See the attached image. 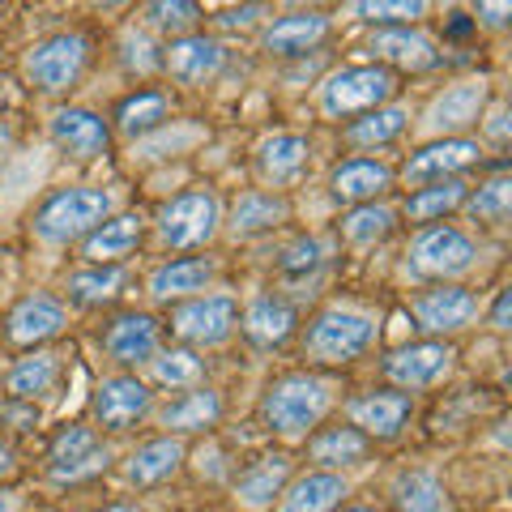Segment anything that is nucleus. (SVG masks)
<instances>
[{
    "mask_svg": "<svg viewBox=\"0 0 512 512\" xmlns=\"http://www.w3.org/2000/svg\"><path fill=\"white\" fill-rule=\"evenodd\" d=\"M111 466V444L99 436V427L90 423H69L56 431L52 448H47V478L60 487L90 483Z\"/></svg>",
    "mask_w": 512,
    "mask_h": 512,
    "instance_id": "nucleus-9",
    "label": "nucleus"
},
{
    "mask_svg": "<svg viewBox=\"0 0 512 512\" xmlns=\"http://www.w3.org/2000/svg\"><path fill=\"white\" fill-rule=\"evenodd\" d=\"M146 367H150V380L158 384V389H171V393H184V389L205 384V363H201V355L192 346L158 350Z\"/></svg>",
    "mask_w": 512,
    "mask_h": 512,
    "instance_id": "nucleus-39",
    "label": "nucleus"
},
{
    "mask_svg": "<svg viewBox=\"0 0 512 512\" xmlns=\"http://www.w3.org/2000/svg\"><path fill=\"white\" fill-rule=\"evenodd\" d=\"M13 470H18V453L0 440V478H13Z\"/></svg>",
    "mask_w": 512,
    "mask_h": 512,
    "instance_id": "nucleus-49",
    "label": "nucleus"
},
{
    "mask_svg": "<svg viewBox=\"0 0 512 512\" xmlns=\"http://www.w3.org/2000/svg\"><path fill=\"white\" fill-rule=\"evenodd\" d=\"M218 274V261L214 256H175V261L167 265H158L150 282H146V291L154 303H184V299H197L205 295V286L214 282Z\"/></svg>",
    "mask_w": 512,
    "mask_h": 512,
    "instance_id": "nucleus-26",
    "label": "nucleus"
},
{
    "mask_svg": "<svg viewBox=\"0 0 512 512\" xmlns=\"http://www.w3.org/2000/svg\"><path fill=\"white\" fill-rule=\"evenodd\" d=\"M146 239V218L141 214H111L103 227H94L77 252H82V265H124L128 256L141 248Z\"/></svg>",
    "mask_w": 512,
    "mask_h": 512,
    "instance_id": "nucleus-27",
    "label": "nucleus"
},
{
    "mask_svg": "<svg viewBox=\"0 0 512 512\" xmlns=\"http://www.w3.org/2000/svg\"><path fill=\"white\" fill-rule=\"evenodd\" d=\"M116 214V192L111 188H94V184H69V188H52L47 197L35 205L30 214V231L39 244L47 248H69L103 227Z\"/></svg>",
    "mask_w": 512,
    "mask_h": 512,
    "instance_id": "nucleus-3",
    "label": "nucleus"
},
{
    "mask_svg": "<svg viewBox=\"0 0 512 512\" xmlns=\"http://www.w3.org/2000/svg\"><path fill=\"white\" fill-rule=\"evenodd\" d=\"M94 423H99V436L111 431V436H124V431L141 427L154 414V389L133 372H116L103 376L99 389H94Z\"/></svg>",
    "mask_w": 512,
    "mask_h": 512,
    "instance_id": "nucleus-11",
    "label": "nucleus"
},
{
    "mask_svg": "<svg viewBox=\"0 0 512 512\" xmlns=\"http://www.w3.org/2000/svg\"><path fill=\"white\" fill-rule=\"evenodd\" d=\"M338 512H384V508H376V504H342Z\"/></svg>",
    "mask_w": 512,
    "mask_h": 512,
    "instance_id": "nucleus-53",
    "label": "nucleus"
},
{
    "mask_svg": "<svg viewBox=\"0 0 512 512\" xmlns=\"http://www.w3.org/2000/svg\"><path fill=\"white\" fill-rule=\"evenodd\" d=\"M406 124H410L406 107H376V111H367V116L350 120L342 128V141L355 150H376V146H389V141L402 137Z\"/></svg>",
    "mask_w": 512,
    "mask_h": 512,
    "instance_id": "nucleus-38",
    "label": "nucleus"
},
{
    "mask_svg": "<svg viewBox=\"0 0 512 512\" xmlns=\"http://www.w3.org/2000/svg\"><path fill=\"white\" fill-rule=\"evenodd\" d=\"M99 512H141L133 500H116V504H107V508H99Z\"/></svg>",
    "mask_w": 512,
    "mask_h": 512,
    "instance_id": "nucleus-52",
    "label": "nucleus"
},
{
    "mask_svg": "<svg viewBox=\"0 0 512 512\" xmlns=\"http://www.w3.org/2000/svg\"><path fill=\"white\" fill-rule=\"evenodd\" d=\"M359 22H372L380 30H393V26H414L427 13L423 0H363V5H350Z\"/></svg>",
    "mask_w": 512,
    "mask_h": 512,
    "instance_id": "nucleus-43",
    "label": "nucleus"
},
{
    "mask_svg": "<svg viewBox=\"0 0 512 512\" xmlns=\"http://www.w3.org/2000/svg\"><path fill=\"white\" fill-rule=\"evenodd\" d=\"M487 99H491V86L483 82V77H466V82H453V86H444L436 99L423 107L419 128H423L431 141L466 137V128L483 124V116H487Z\"/></svg>",
    "mask_w": 512,
    "mask_h": 512,
    "instance_id": "nucleus-12",
    "label": "nucleus"
},
{
    "mask_svg": "<svg viewBox=\"0 0 512 512\" xmlns=\"http://www.w3.org/2000/svg\"><path fill=\"white\" fill-rule=\"evenodd\" d=\"M128 286V269L124 265H82L64 278V291L77 308H103V303H116L120 291Z\"/></svg>",
    "mask_w": 512,
    "mask_h": 512,
    "instance_id": "nucleus-35",
    "label": "nucleus"
},
{
    "mask_svg": "<svg viewBox=\"0 0 512 512\" xmlns=\"http://www.w3.org/2000/svg\"><path fill=\"white\" fill-rule=\"evenodd\" d=\"M508 303H512V295H508V286L500 295H495V303H491V312H487V320H491V329L495 333H508L512 325H508Z\"/></svg>",
    "mask_w": 512,
    "mask_h": 512,
    "instance_id": "nucleus-45",
    "label": "nucleus"
},
{
    "mask_svg": "<svg viewBox=\"0 0 512 512\" xmlns=\"http://www.w3.org/2000/svg\"><path fill=\"white\" fill-rule=\"evenodd\" d=\"M171 333L180 338V346L192 350H205V346H222L231 342V333L239 329V303L235 295H197V299H184L171 308Z\"/></svg>",
    "mask_w": 512,
    "mask_h": 512,
    "instance_id": "nucleus-10",
    "label": "nucleus"
},
{
    "mask_svg": "<svg viewBox=\"0 0 512 512\" xmlns=\"http://www.w3.org/2000/svg\"><path fill=\"white\" fill-rule=\"evenodd\" d=\"M141 22L158 30V35L184 39V35H197L201 5H192V0H154V5L141 9Z\"/></svg>",
    "mask_w": 512,
    "mask_h": 512,
    "instance_id": "nucleus-42",
    "label": "nucleus"
},
{
    "mask_svg": "<svg viewBox=\"0 0 512 512\" xmlns=\"http://www.w3.org/2000/svg\"><path fill=\"white\" fill-rule=\"evenodd\" d=\"M47 133L73 163H94L111 150V124L90 107H56L47 120Z\"/></svg>",
    "mask_w": 512,
    "mask_h": 512,
    "instance_id": "nucleus-19",
    "label": "nucleus"
},
{
    "mask_svg": "<svg viewBox=\"0 0 512 512\" xmlns=\"http://www.w3.org/2000/svg\"><path fill=\"white\" fill-rule=\"evenodd\" d=\"M18 504H22L18 491H13V487H0V512H18Z\"/></svg>",
    "mask_w": 512,
    "mask_h": 512,
    "instance_id": "nucleus-51",
    "label": "nucleus"
},
{
    "mask_svg": "<svg viewBox=\"0 0 512 512\" xmlns=\"http://www.w3.org/2000/svg\"><path fill=\"white\" fill-rule=\"evenodd\" d=\"M329 248L320 244V239H299V244H291L282 252V274H291V278H303V274H312V269H320L329 261L325 256Z\"/></svg>",
    "mask_w": 512,
    "mask_h": 512,
    "instance_id": "nucleus-44",
    "label": "nucleus"
},
{
    "mask_svg": "<svg viewBox=\"0 0 512 512\" xmlns=\"http://www.w3.org/2000/svg\"><path fill=\"white\" fill-rule=\"evenodd\" d=\"M64 376V355H56V350H30V355H22L18 363L9 367L5 376V393L13 397V402H35V397H47L60 384Z\"/></svg>",
    "mask_w": 512,
    "mask_h": 512,
    "instance_id": "nucleus-34",
    "label": "nucleus"
},
{
    "mask_svg": "<svg viewBox=\"0 0 512 512\" xmlns=\"http://www.w3.org/2000/svg\"><path fill=\"white\" fill-rule=\"evenodd\" d=\"M291 478H295L291 453H261V457H252L244 470H235L231 500H235V508H244V512H269Z\"/></svg>",
    "mask_w": 512,
    "mask_h": 512,
    "instance_id": "nucleus-18",
    "label": "nucleus"
},
{
    "mask_svg": "<svg viewBox=\"0 0 512 512\" xmlns=\"http://www.w3.org/2000/svg\"><path fill=\"white\" fill-rule=\"evenodd\" d=\"M239 329L256 350H278L295 338L299 329V312L291 299L282 295H256L244 312H239Z\"/></svg>",
    "mask_w": 512,
    "mask_h": 512,
    "instance_id": "nucleus-25",
    "label": "nucleus"
},
{
    "mask_svg": "<svg viewBox=\"0 0 512 512\" xmlns=\"http://www.w3.org/2000/svg\"><path fill=\"white\" fill-rule=\"evenodd\" d=\"M333 402H338V380L312 367L299 372H282L261 397V419L286 444H303L312 431L329 419Z\"/></svg>",
    "mask_w": 512,
    "mask_h": 512,
    "instance_id": "nucleus-2",
    "label": "nucleus"
},
{
    "mask_svg": "<svg viewBox=\"0 0 512 512\" xmlns=\"http://www.w3.org/2000/svg\"><path fill=\"white\" fill-rule=\"evenodd\" d=\"M470 197V184L461 180H440V184H427V188H414L410 197H406V218L410 222H419V227H431V222H444V214H453L461 210Z\"/></svg>",
    "mask_w": 512,
    "mask_h": 512,
    "instance_id": "nucleus-36",
    "label": "nucleus"
},
{
    "mask_svg": "<svg viewBox=\"0 0 512 512\" xmlns=\"http://www.w3.org/2000/svg\"><path fill=\"white\" fill-rule=\"evenodd\" d=\"M329 30H333V18L325 9H295V13H282V18H274L261 30V47L269 56H282V60L308 56L329 39Z\"/></svg>",
    "mask_w": 512,
    "mask_h": 512,
    "instance_id": "nucleus-22",
    "label": "nucleus"
},
{
    "mask_svg": "<svg viewBox=\"0 0 512 512\" xmlns=\"http://www.w3.org/2000/svg\"><path fill=\"white\" fill-rule=\"evenodd\" d=\"M158 244L175 248V252H197L205 244H214L222 231V201L214 188H188L175 192L171 201L158 205L154 218Z\"/></svg>",
    "mask_w": 512,
    "mask_h": 512,
    "instance_id": "nucleus-4",
    "label": "nucleus"
},
{
    "mask_svg": "<svg viewBox=\"0 0 512 512\" xmlns=\"http://www.w3.org/2000/svg\"><path fill=\"white\" fill-rule=\"evenodd\" d=\"M286 218H291V201H286V192L248 188V192H239V201L231 205V214L222 222H227L231 239H252V235H265V231L282 227Z\"/></svg>",
    "mask_w": 512,
    "mask_h": 512,
    "instance_id": "nucleus-29",
    "label": "nucleus"
},
{
    "mask_svg": "<svg viewBox=\"0 0 512 512\" xmlns=\"http://www.w3.org/2000/svg\"><path fill=\"white\" fill-rule=\"evenodd\" d=\"M99 342L107 350V359L128 372V367H146L163 350V325L150 312H120L103 325Z\"/></svg>",
    "mask_w": 512,
    "mask_h": 512,
    "instance_id": "nucleus-16",
    "label": "nucleus"
},
{
    "mask_svg": "<svg viewBox=\"0 0 512 512\" xmlns=\"http://www.w3.org/2000/svg\"><path fill=\"white\" fill-rule=\"evenodd\" d=\"M69 325V308L52 291H30L5 312V342L22 350H39L43 342H52Z\"/></svg>",
    "mask_w": 512,
    "mask_h": 512,
    "instance_id": "nucleus-15",
    "label": "nucleus"
},
{
    "mask_svg": "<svg viewBox=\"0 0 512 512\" xmlns=\"http://www.w3.org/2000/svg\"><path fill=\"white\" fill-rule=\"evenodd\" d=\"M227 64V47H222L214 35H184V39H171L163 47V69L171 82H180L188 90H197L205 82H214Z\"/></svg>",
    "mask_w": 512,
    "mask_h": 512,
    "instance_id": "nucleus-21",
    "label": "nucleus"
},
{
    "mask_svg": "<svg viewBox=\"0 0 512 512\" xmlns=\"http://www.w3.org/2000/svg\"><path fill=\"white\" fill-rule=\"evenodd\" d=\"M261 5H244V9H227V13H218V26H248L252 18H261Z\"/></svg>",
    "mask_w": 512,
    "mask_h": 512,
    "instance_id": "nucleus-47",
    "label": "nucleus"
},
{
    "mask_svg": "<svg viewBox=\"0 0 512 512\" xmlns=\"http://www.w3.org/2000/svg\"><path fill=\"white\" fill-rule=\"evenodd\" d=\"M303 444H308L312 466L329 470V474H342L346 466H363L367 453H372V440H367L363 431H355L350 423H342V427H316Z\"/></svg>",
    "mask_w": 512,
    "mask_h": 512,
    "instance_id": "nucleus-31",
    "label": "nucleus"
},
{
    "mask_svg": "<svg viewBox=\"0 0 512 512\" xmlns=\"http://www.w3.org/2000/svg\"><path fill=\"white\" fill-rule=\"evenodd\" d=\"M308 163H312V141L299 137V133H278V137L261 141V146H256V158H252L265 192L291 188L299 175L308 171Z\"/></svg>",
    "mask_w": 512,
    "mask_h": 512,
    "instance_id": "nucleus-24",
    "label": "nucleus"
},
{
    "mask_svg": "<svg viewBox=\"0 0 512 512\" xmlns=\"http://www.w3.org/2000/svg\"><path fill=\"white\" fill-rule=\"evenodd\" d=\"M461 210L470 214L474 227H491V231H504L508 227V214H512V180L508 175H495V180L478 184L474 197H466Z\"/></svg>",
    "mask_w": 512,
    "mask_h": 512,
    "instance_id": "nucleus-41",
    "label": "nucleus"
},
{
    "mask_svg": "<svg viewBox=\"0 0 512 512\" xmlns=\"http://www.w3.org/2000/svg\"><path fill=\"white\" fill-rule=\"evenodd\" d=\"M9 150H13V124H9V120H0V163L9 158Z\"/></svg>",
    "mask_w": 512,
    "mask_h": 512,
    "instance_id": "nucleus-50",
    "label": "nucleus"
},
{
    "mask_svg": "<svg viewBox=\"0 0 512 512\" xmlns=\"http://www.w3.org/2000/svg\"><path fill=\"white\" fill-rule=\"evenodd\" d=\"M90 69V39L82 30H56L39 43H30V52L22 60L26 82L39 94H69Z\"/></svg>",
    "mask_w": 512,
    "mask_h": 512,
    "instance_id": "nucleus-7",
    "label": "nucleus"
},
{
    "mask_svg": "<svg viewBox=\"0 0 512 512\" xmlns=\"http://www.w3.org/2000/svg\"><path fill=\"white\" fill-rule=\"evenodd\" d=\"M474 163H483V137H444V141H427V146L414 150L397 175L410 188H427L440 180H457Z\"/></svg>",
    "mask_w": 512,
    "mask_h": 512,
    "instance_id": "nucleus-14",
    "label": "nucleus"
},
{
    "mask_svg": "<svg viewBox=\"0 0 512 512\" xmlns=\"http://www.w3.org/2000/svg\"><path fill=\"white\" fill-rule=\"evenodd\" d=\"M406 265L414 278L457 282L478 265V239L466 227H453V222H431V227L414 231Z\"/></svg>",
    "mask_w": 512,
    "mask_h": 512,
    "instance_id": "nucleus-6",
    "label": "nucleus"
},
{
    "mask_svg": "<svg viewBox=\"0 0 512 512\" xmlns=\"http://www.w3.org/2000/svg\"><path fill=\"white\" fill-rule=\"evenodd\" d=\"M389 500L393 512H448V491L427 470H402L389 483Z\"/></svg>",
    "mask_w": 512,
    "mask_h": 512,
    "instance_id": "nucleus-37",
    "label": "nucleus"
},
{
    "mask_svg": "<svg viewBox=\"0 0 512 512\" xmlns=\"http://www.w3.org/2000/svg\"><path fill=\"white\" fill-rule=\"evenodd\" d=\"M508 13H512V5H478L474 26H478V22H487V26H504V22H508Z\"/></svg>",
    "mask_w": 512,
    "mask_h": 512,
    "instance_id": "nucleus-48",
    "label": "nucleus"
},
{
    "mask_svg": "<svg viewBox=\"0 0 512 512\" xmlns=\"http://www.w3.org/2000/svg\"><path fill=\"white\" fill-rule=\"evenodd\" d=\"M393 184H397V167L389 158H372V154L342 158L329 175V192H333V201H342V205H372Z\"/></svg>",
    "mask_w": 512,
    "mask_h": 512,
    "instance_id": "nucleus-20",
    "label": "nucleus"
},
{
    "mask_svg": "<svg viewBox=\"0 0 512 512\" xmlns=\"http://www.w3.org/2000/svg\"><path fill=\"white\" fill-rule=\"evenodd\" d=\"M457 367V346L444 338H423V342H406L389 350L380 359V376L393 384L397 393H427L453 376Z\"/></svg>",
    "mask_w": 512,
    "mask_h": 512,
    "instance_id": "nucleus-8",
    "label": "nucleus"
},
{
    "mask_svg": "<svg viewBox=\"0 0 512 512\" xmlns=\"http://www.w3.org/2000/svg\"><path fill=\"white\" fill-rule=\"evenodd\" d=\"M222 419V397L210 389V384H197V389L175 393L171 402L158 410V427L163 436H188V431H210Z\"/></svg>",
    "mask_w": 512,
    "mask_h": 512,
    "instance_id": "nucleus-28",
    "label": "nucleus"
},
{
    "mask_svg": "<svg viewBox=\"0 0 512 512\" xmlns=\"http://www.w3.org/2000/svg\"><path fill=\"white\" fill-rule=\"evenodd\" d=\"M397 94V73L384 64H346L333 69L316 90V103L329 120H346V116H367L376 107H389Z\"/></svg>",
    "mask_w": 512,
    "mask_h": 512,
    "instance_id": "nucleus-5",
    "label": "nucleus"
},
{
    "mask_svg": "<svg viewBox=\"0 0 512 512\" xmlns=\"http://www.w3.org/2000/svg\"><path fill=\"white\" fill-rule=\"evenodd\" d=\"M478 312H483L478 308V295L461 282H436L410 299V316L419 320V329L427 338H444V342L453 338V333L470 329Z\"/></svg>",
    "mask_w": 512,
    "mask_h": 512,
    "instance_id": "nucleus-13",
    "label": "nucleus"
},
{
    "mask_svg": "<svg viewBox=\"0 0 512 512\" xmlns=\"http://www.w3.org/2000/svg\"><path fill=\"white\" fill-rule=\"evenodd\" d=\"M171 111H175V103L163 86H141L128 94V99H120V107L111 111V124H116L120 137L137 141V137H150L154 128H163L171 120Z\"/></svg>",
    "mask_w": 512,
    "mask_h": 512,
    "instance_id": "nucleus-33",
    "label": "nucleus"
},
{
    "mask_svg": "<svg viewBox=\"0 0 512 512\" xmlns=\"http://www.w3.org/2000/svg\"><path fill=\"white\" fill-rule=\"evenodd\" d=\"M350 495V483L342 474L329 470H308L295 474L286 491L278 495V512H338Z\"/></svg>",
    "mask_w": 512,
    "mask_h": 512,
    "instance_id": "nucleus-30",
    "label": "nucleus"
},
{
    "mask_svg": "<svg viewBox=\"0 0 512 512\" xmlns=\"http://www.w3.org/2000/svg\"><path fill=\"white\" fill-rule=\"evenodd\" d=\"M414 414V397L397 389H367L346 397V419L367 440H397Z\"/></svg>",
    "mask_w": 512,
    "mask_h": 512,
    "instance_id": "nucleus-17",
    "label": "nucleus"
},
{
    "mask_svg": "<svg viewBox=\"0 0 512 512\" xmlns=\"http://www.w3.org/2000/svg\"><path fill=\"white\" fill-rule=\"evenodd\" d=\"M372 52L380 56V64L389 69V64H397V69H410V73H423V69H436L440 64V52L436 43H431L423 30L414 26H393V30H376L372 35Z\"/></svg>",
    "mask_w": 512,
    "mask_h": 512,
    "instance_id": "nucleus-32",
    "label": "nucleus"
},
{
    "mask_svg": "<svg viewBox=\"0 0 512 512\" xmlns=\"http://www.w3.org/2000/svg\"><path fill=\"white\" fill-rule=\"evenodd\" d=\"M380 342V316L359 303H325L299 329V355L316 367H346L372 355Z\"/></svg>",
    "mask_w": 512,
    "mask_h": 512,
    "instance_id": "nucleus-1",
    "label": "nucleus"
},
{
    "mask_svg": "<svg viewBox=\"0 0 512 512\" xmlns=\"http://www.w3.org/2000/svg\"><path fill=\"white\" fill-rule=\"evenodd\" d=\"M184 461H188V444L180 436H154L128 453L124 478H128V487L150 491V487L171 483V478L184 470Z\"/></svg>",
    "mask_w": 512,
    "mask_h": 512,
    "instance_id": "nucleus-23",
    "label": "nucleus"
},
{
    "mask_svg": "<svg viewBox=\"0 0 512 512\" xmlns=\"http://www.w3.org/2000/svg\"><path fill=\"white\" fill-rule=\"evenodd\" d=\"M478 128H487V133H491V141H495V146H504V141H508V111H504V107H495V111H491V116H487L483 124H478Z\"/></svg>",
    "mask_w": 512,
    "mask_h": 512,
    "instance_id": "nucleus-46",
    "label": "nucleus"
},
{
    "mask_svg": "<svg viewBox=\"0 0 512 512\" xmlns=\"http://www.w3.org/2000/svg\"><path fill=\"white\" fill-rule=\"evenodd\" d=\"M397 227V210L393 205H384V201H372V205H350V210L342 214L338 222V231L346 244H355V248H372L380 244V239H389Z\"/></svg>",
    "mask_w": 512,
    "mask_h": 512,
    "instance_id": "nucleus-40",
    "label": "nucleus"
}]
</instances>
